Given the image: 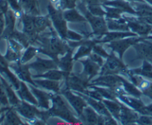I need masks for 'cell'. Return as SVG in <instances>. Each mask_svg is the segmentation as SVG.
I'll list each match as a JSON object with an SVG mask.
<instances>
[{"label": "cell", "mask_w": 152, "mask_h": 125, "mask_svg": "<svg viewBox=\"0 0 152 125\" xmlns=\"http://www.w3.org/2000/svg\"><path fill=\"white\" fill-rule=\"evenodd\" d=\"M84 1L88 5H94V4H99L100 0H84Z\"/></svg>", "instance_id": "11a10c76"}, {"label": "cell", "mask_w": 152, "mask_h": 125, "mask_svg": "<svg viewBox=\"0 0 152 125\" xmlns=\"http://www.w3.org/2000/svg\"><path fill=\"white\" fill-rule=\"evenodd\" d=\"M80 117H83L85 122L89 124H105V118H101L95 113L94 108L90 107H86L83 110V114Z\"/></svg>", "instance_id": "ac0fdd59"}, {"label": "cell", "mask_w": 152, "mask_h": 125, "mask_svg": "<svg viewBox=\"0 0 152 125\" xmlns=\"http://www.w3.org/2000/svg\"><path fill=\"white\" fill-rule=\"evenodd\" d=\"M11 38L19 41L22 45H23L24 47H28L31 43L29 38L23 32H19L18 31H14V32L12 34Z\"/></svg>", "instance_id": "ab89813d"}, {"label": "cell", "mask_w": 152, "mask_h": 125, "mask_svg": "<svg viewBox=\"0 0 152 125\" xmlns=\"http://www.w3.org/2000/svg\"><path fill=\"white\" fill-rule=\"evenodd\" d=\"M34 21L37 33H40L45 31L50 25L48 18L45 17V16H34Z\"/></svg>", "instance_id": "8d00e7d4"}, {"label": "cell", "mask_w": 152, "mask_h": 125, "mask_svg": "<svg viewBox=\"0 0 152 125\" xmlns=\"http://www.w3.org/2000/svg\"><path fill=\"white\" fill-rule=\"evenodd\" d=\"M59 1H60V0H50V1H51V3L53 4V5L56 4L57 2H59Z\"/></svg>", "instance_id": "6f0895ef"}, {"label": "cell", "mask_w": 152, "mask_h": 125, "mask_svg": "<svg viewBox=\"0 0 152 125\" xmlns=\"http://www.w3.org/2000/svg\"><path fill=\"white\" fill-rule=\"evenodd\" d=\"M10 107L9 106H1L0 107V115H1L2 113H5L7 110L9 109Z\"/></svg>", "instance_id": "9f6ffc18"}, {"label": "cell", "mask_w": 152, "mask_h": 125, "mask_svg": "<svg viewBox=\"0 0 152 125\" xmlns=\"http://www.w3.org/2000/svg\"><path fill=\"white\" fill-rule=\"evenodd\" d=\"M0 79H1V82H2L3 86H4V90H5L7 99H8L9 105L11 107H13V108L17 106V105L20 103L21 101L19 100V98L17 97V96H16V93H15L14 90L12 88L13 87L11 86V84H9L8 81H7V79H6L4 76H2L1 74H0Z\"/></svg>", "instance_id": "d6986e66"}, {"label": "cell", "mask_w": 152, "mask_h": 125, "mask_svg": "<svg viewBox=\"0 0 152 125\" xmlns=\"http://www.w3.org/2000/svg\"><path fill=\"white\" fill-rule=\"evenodd\" d=\"M38 50L34 47H28L25 53H23L20 59V62L22 64H25L33 59L37 55Z\"/></svg>", "instance_id": "60d3db41"}, {"label": "cell", "mask_w": 152, "mask_h": 125, "mask_svg": "<svg viewBox=\"0 0 152 125\" xmlns=\"http://www.w3.org/2000/svg\"><path fill=\"white\" fill-rule=\"evenodd\" d=\"M42 41L44 44V47L41 51L45 53V54L50 56L57 63L59 62L57 60L58 55H63L69 50L65 43L56 36H52L50 38L43 39Z\"/></svg>", "instance_id": "7a4b0ae2"}, {"label": "cell", "mask_w": 152, "mask_h": 125, "mask_svg": "<svg viewBox=\"0 0 152 125\" xmlns=\"http://www.w3.org/2000/svg\"><path fill=\"white\" fill-rule=\"evenodd\" d=\"M3 124H23L22 121L18 116L17 112L13 107H10L9 109L4 113Z\"/></svg>", "instance_id": "f1b7e54d"}, {"label": "cell", "mask_w": 152, "mask_h": 125, "mask_svg": "<svg viewBox=\"0 0 152 125\" xmlns=\"http://www.w3.org/2000/svg\"><path fill=\"white\" fill-rule=\"evenodd\" d=\"M137 123L140 124H152V116L148 115H142L139 117Z\"/></svg>", "instance_id": "c3c4849f"}, {"label": "cell", "mask_w": 152, "mask_h": 125, "mask_svg": "<svg viewBox=\"0 0 152 125\" xmlns=\"http://www.w3.org/2000/svg\"><path fill=\"white\" fill-rule=\"evenodd\" d=\"M138 118H139V116H138L137 113L130 110L127 107L121 105L120 121H121L122 124H132V123H135L137 121Z\"/></svg>", "instance_id": "ffe728a7"}, {"label": "cell", "mask_w": 152, "mask_h": 125, "mask_svg": "<svg viewBox=\"0 0 152 125\" xmlns=\"http://www.w3.org/2000/svg\"><path fill=\"white\" fill-rule=\"evenodd\" d=\"M0 74L2 76L9 81L13 88L17 90L20 87L21 81L19 80V78L16 76L14 73L10 70V68L9 67H5V68H0Z\"/></svg>", "instance_id": "484cf974"}, {"label": "cell", "mask_w": 152, "mask_h": 125, "mask_svg": "<svg viewBox=\"0 0 152 125\" xmlns=\"http://www.w3.org/2000/svg\"><path fill=\"white\" fill-rule=\"evenodd\" d=\"M82 63L84 65V74L86 77L88 78V79L93 78L94 76L98 73V72L100 70V66L96 62L92 61L91 59H86V60L81 61Z\"/></svg>", "instance_id": "d4e9b609"}, {"label": "cell", "mask_w": 152, "mask_h": 125, "mask_svg": "<svg viewBox=\"0 0 152 125\" xmlns=\"http://www.w3.org/2000/svg\"><path fill=\"white\" fill-rule=\"evenodd\" d=\"M150 33H151V34H152V30H151V32H150Z\"/></svg>", "instance_id": "be15d7a7"}, {"label": "cell", "mask_w": 152, "mask_h": 125, "mask_svg": "<svg viewBox=\"0 0 152 125\" xmlns=\"http://www.w3.org/2000/svg\"><path fill=\"white\" fill-rule=\"evenodd\" d=\"M9 68L13 71L16 76L19 78V79H21L25 82L30 83L31 84H35L31 78V73L29 70L30 68L28 65L21 63L20 61H18V62H11L9 64Z\"/></svg>", "instance_id": "52a82bcc"}, {"label": "cell", "mask_w": 152, "mask_h": 125, "mask_svg": "<svg viewBox=\"0 0 152 125\" xmlns=\"http://www.w3.org/2000/svg\"><path fill=\"white\" fill-rule=\"evenodd\" d=\"M88 9L89 12L91 13H92L93 15L96 16H103L105 15H106V12L104 11L102 8L100 7V6L99 4H94V5H88Z\"/></svg>", "instance_id": "f6af8a7d"}, {"label": "cell", "mask_w": 152, "mask_h": 125, "mask_svg": "<svg viewBox=\"0 0 152 125\" xmlns=\"http://www.w3.org/2000/svg\"><path fill=\"white\" fill-rule=\"evenodd\" d=\"M67 74L65 72L60 70H58L56 69H52L50 70L47 71L45 73L41 74V75H36L34 76L35 78H38V77H42V78H47V79L54 80V81H59V80L62 79L64 77H66Z\"/></svg>", "instance_id": "d6a6232c"}, {"label": "cell", "mask_w": 152, "mask_h": 125, "mask_svg": "<svg viewBox=\"0 0 152 125\" xmlns=\"http://www.w3.org/2000/svg\"><path fill=\"white\" fill-rule=\"evenodd\" d=\"M128 20V25L129 28L133 31L134 33L138 34L140 36H147L150 33L152 30L151 25H148L146 22H143L141 19H135V20H130L129 19H126Z\"/></svg>", "instance_id": "9a60e30c"}, {"label": "cell", "mask_w": 152, "mask_h": 125, "mask_svg": "<svg viewBox=\"0 0 152 125\" xmlns=\"http://www.w3.org/2000/svg\"><path fill=\"white\" fill-rule=\"evenodd\" d=\"M134 48L140 57L152 63V43L147 41L137 42L134 44Z\"/></svg>", "instance_id": "e0dca14e"}, {"label": "cell", "mask_w": 152, "mask_h": 125, "mask_svg": "<svg viewBox=\"0 0 152 125\" xmlns=\"http://www.w3.org/2000/svg\"><path fill=\"white\" fill-rule=\"evenodd\" d=\"M31 92L34 93V96L37 98V100L38 102V106L40 108L49 109V101L51 99V96L49 93H45L44 91L36 89L35 87H31Z\"/></svg>", "instance_id": "603a6c76"}, {"label": "cell", "mask_w": 152, "mask_h": 125, "mask_svg": "<svg viewBox=\"0 0 152 125\" xmlns=\"http://www.w3.org/2000/svg\"><path fill=\"white\" fill-rule=\"evenodd\" d=\"M28 66H29L30 69L35 70L38 75H41L50 70L56 69L58 68L57 64L54 60L43 59H39V58H38L34 63L31 64Z\"/></svg>", "instance_id": "30bf717a"}, {"label": "cell", "mask_w": 152, "mask_h": 125, "mask_svg": "<svg viewBox=\"0 0 152 125\" xmlns=\"http://www.w3.org/2000/svg\"><path fill=\"white\" fill-rule=\"evenodd\" d=\"M142 39H138V38H131L125 40H115V41H112L111 42L110 46L111 47L112 50L114 52L117 53L120 56V58L123 57V55L124 53V52L129 48L130 46L134 45L136 43H137L138 41H142Z\"/></svg>", "instance_id": "4fadbf2b"}, {"label": "cell", "mask_w": 152, "mask_h": 125, "mask_svg": "<svg viewBox=\"0 0 152 125\" xmlns=\"http://www.w3.org/2000/svg\"><path fill=\"white\" fill-rule=\"evenodd\" d=\"M92 84L94 85L105 86L111 89L123 85L122 77L116 75H102L96 79L92 81Z\"/></svg>", "instance_id": "8fae6325"}, {"label": "cell", "mask_w": 152, "mask_h": 125, "mask_svg": "<svg viewBox=\"0 0 152 125\" xmlns=\"http://www.w3.org/2000/svg\"><path fill=\"white\" fill-rule=\"evenodd\" d=\"M81 96V95H80ZM83 99L86 101H87L88 103L92 107V108L95 110L98 113L100 116L104 117H111V115L109 113V111L108 110V109L106 108L105 105H104L103 102H100L96 101V99H93L91 97H88L86 96H81Z\"/></svg>", "instance_id": "44dd1931"}, {"label": "cell", "mask_w": 152, "mask_h": 125, "mask_svg": "<svg viewBox=\"0 0 152 125\" xmlns=\"http://www.w3.org/2000/svg\"><path fill=\"white\" fill-rule=\"evenodd\" d=\"M86 14V18L89 22L90 25H91L92 29L94 30V33L96 35H103L106 33L108 26L105 19L102 16H96L91 13L90 12H84Z\"/></svg>", "instance_id": "ba28073f"}, {"label": "cell", "mask_w": 152, "mask_h": 125, "mask_svg": "<svg viewBox=\"0 0 152 125\" xmlns=\"http://www.w3.org/2000/svg\"><path fill=\"white\" fill-rule=\"evenodd\" d=\"M66 38H68V39L74 40V41H80V40H82V39H83V36H80V34L77 33L76 32H74V31H68Z\"/></svg>", "instance_id": "f907efd6"}, {"label": "cell", "mask_w": 152, "mask_h": 125, "mask_svg": "<svg viewBox=\"0 0 152 125\" xmlns=\"http://www.w3.org/2000/svg\"><path fill=\"white\" fill-rule=\"evenodd\" d=\"M62 94L65 96V99L68 101L72 108L75 110L76 112L77 113V115L79 116H81L84 109L87 107V103L86 102V100L80 95L75 96L74 93H72L68 90H64L62 91Z\"/></svg>", "instance_id": "9c48e42d"}, {"label": "cell", "mask_w": 152, "mask_h": 125, "mask_svg": "<svg viewBox=\"0 0 152 125\" xmlns=\"http://www.w3.org/2000/svg\"><path fill=\"white\" fill-rule=\"evenodd\" d=\"M21 56H21V53H16L14 50L10 49L9 47H7L4 57L5 58V59L9 63H11V62H18V61H20Z\"/></svg>", "instance_id": "b9f144b4"}, {"label": "cell", "mask_w": 152, "mask_h": 125, "mask_svg": "<svg viewBox=\"0 0 152 125\" xmlns=\"http://www.w3.org/2000/svg\"><path fill=\"white\" fill-rule=\"evenodd\" d=\"M145 1H148V2L149 3V4H151V5H152V0H145Z\"/></svg>", "instance_id": "680465c9"}, {"label": "cell", "mask_w": 152, "mask_h": 125, "mask_svg": "<svg viewBox=\"0 0 152 125\" xmlns=\"http://www.w3.org/2000/svg\"><path fill=\"white\" fill-rule=\"evenodd\" d=\"M133 1H141V0H133Z\"/></svg>", "instance_id": "94428289"}, {"label": "cell", "mask_w": 152, "mask_h": 125, "mask_svg": "<svg viewBox=\"0 0 152 125\" xmlns=\"http://www.w3.org/2000/svg\"><path fill=\"white\" fill-rule=\"evenodd\" d=\"M93 50L94 51V53H97L98 55L101 56L102 57L108 58V56H109L108 53H107V52L104 50L103 47H101L99 44H94V45L93 46Z\"/></svg>", "instance_id": "7dc6e473"}, {"label": "cell", "mask_w": 152, "mask_h": 125, "mask_svg": "<svg viewBox=\"0 0 152 125\" xmlns=\"http://www.w3.org/2000/svg\"><path fill=\"white\" fill-rule=\"evenodd\" d=\"M1 106H2V105H1V102H0V107H1Z\"/></svg>", "instance_id": "6125c7cd"}, {"label": "cell", "mask_w": 152, "mask_h": 125, "mask_svg": "<svg viewBox=\"0 0 152 125\" xmlns=\"http://www.w3.org/2000/svg\"><path fill=\"white\" fill-rule=\"evenodd\" d=\"M118 98L120 99V101L126 103V105H129V107L132 108L133 109L137 110L138 112H140L145 107L143 103L140 100H139V99H137L136 98L129 97V96H126V95L119 96Z\"/></svg>", "instance_id": "1f68e13d"}, {"label": "cell", "mask_w": 152, "mask_h": 125, "mask_svg": "<svg viewBox=\"0 0 152 125\" xmlns=\"http://www.w3.org/2000/svg\"><path fill=\"white\" fill-rule=\"evenodd\" d=\"M102 102H103L104 105H105V107H106V108L108 109V110L109 111L111 115L113 116L116 119L120 120L121 105H119V103H117L116 101L109 100V99L102 100Z\"/></svg>", "instance_id": "f546056e"}, {"label": "cell", "mask_w": 152, "mask_h": 125, "mask_svg": "<svg viewBox=\"0 0 152 125\" xmlns=\"http://www.w3.org/2000/svg\"><path fill=\"white\" fill-rule=\"evenodd\" d=\"M4 28H5V19H4V15L0 13V36L2 35L4 32Z\"/></svg>", "instance_id": "db71d44e"}, {"label": "cell", "mask_w": 152, "mask_h": 125, "mask_svg": "<svg viewBox=\"0 0 152 125\" xmlns=\"http://www.w3.org/2000/svg\"><path fill=\"white\" fill-rule=\"evenodd\" d=\"M133 7H134L135 14L138 15L141 18L151 17L152 16V7L145 3L136 2L133 3Z\"/></svg>", "instance_id": "83f0119b"}, {"label": "cell", "mask_w": 152, "mask_h": 125, "mask_svg": "<svg viewBox=\"0 0 152 125\" xmlns=\"http://www.w3.org/2000/svg\"><path fill=\"white\" fill-rule=\"evenodd\" d=\"M64 19L71 22H86V19L74 9H69L63 13Z\"/></svg>", "instance_id": "836d02e7"}, {"label": "cell", "mask_w": 152, "mask_h": 125, "mask_svg": "<svg viewBox=\"0 0 152 125\" xmlns=\"http://www.w3.org/2000/svg\"><path fill=\"white\" fill-rule=\"evenodd\" d=\"M9 9V4L5 0H0V13L5 14Z\"/></svg>", "instance_id": "f5cc1de1"}, {"label": "cell", "mask_w": 152, "mask_h": 125, "mask_svg": "<svg viewBox=\"0 0 152 125\" xmlns=\"http://www.w3.org/2000/svg\"><path fill=\"white\" fill-rule=\"evenodd\" d=\"M132 80L134 84L137 86L140 90L142 93L145 96L152 99V82L142 78L141 76L134 75L132 76Z\"/></svg>", "instance_id": "2e32d148"}, {"label": "cell", "mask_w": 152, "mask_h": 125, "mask_svg": "<svg viewBox=\"0 0 152 125\" xmlns=\"http://www.w3.org/2000/svg\"><path fill=\"white\" fill-rule=\"evenodd\" d=\"M73 59H72V53L71 50H68L66 53L65 56L62 59L58 62V67L60 68V70L63 72H65L67 75L71 73L73 67Z\"/></svg>", "instance_id": "4316f807"}, {"label": "cell", "mask_w": 152, "mask_h": 125, "mask_svg": "<svg viewBox=\"0 0 152 125\" xmlns=\"http://www.w3.org/2000/svg\"><path fill=\"white\" fill-rule=\"evenodd\" d=\"M5 19V28L2 35L0 36V39H9L11 38V36L15 31V25H16V16L14 11L11 8H9L7 13L4 14Z\"/></svg>", "instance_id": "7c38bea8"}, {"label": "cell", "mask_w": 152, "mask_h": 125, "mask_svg": "<svg viewBox=\"0 0 152 125\" xmlns=\"http://www.w3.org/2000/svg\"><path fill=\"white\" fill-rule=\"evenodd\" d=\"M129 36H135V33H121V32H114V33H105V37L101 41H112L115 40L121 39L124 37Z\"/></svg>", "instance_id": "f35d334b"}, {"label": "cell", "mask_w": 152, "mask_h": 125, "mask_svg": "<svg viewBox=\"0 0 152 125\" xmlns=\"http://www.w3.org/2000/svg\"><path fill=\"white\" fill-rule=\"evenodd\" d=\"M0 102L2 105V106H9L10 105L1 79H0Z\"/></svg>", "instance_id": "bcb514c9"}, {"label": "cell", "mask_w": 152, "mask_h": 125, "mask_svg": "<svg viewBox=\"0 0 152 125\" xmlns=\"http://www.w3.org/2000/svg\"><path fill=\"white\" fill-rule=\"evenodd\" d=\"M48 10L55 28L57 30L59 36L62 39H65L68 29H67L66 22H65V19H64L63 14L60 13V10H57L50 5L48 6Z\"/></svg>", "instance_id": "8992f818"}, {"label": "cell", "mask_w": 152, "mask_h": 125, "mask_svg": "<svg viewBox=\"0 0 152 125\" xmlns=\"http://www.w3.org/2000/svg\"><path fill=\"white\" fill-rule=\"evenodd\" d=\"M16 93L22 100L31 103L34 105H38V102L34 95L30 92L28 86L23 81L20 83V87L16 90Z\"/></svg>", "instance_id": "cb8c5ba5"}, {"label": "cell", "mask_w": 152, "mask_h": 125, "mask_svg": "<svg viewBox=\"0 0 152 125\" xmlns=\"http://www.w3.org/2000/svg\"><path fill=\"white\" fill-rule=\"evenodd\" d=\"M13 108L22 116L29 120L34 119V118H36V117H39V118H42V119L47 118L49 117L48 112H40L35 107L31 105L28 102H25V101L21 102L17 106L14 107Z\"/></svg>", "instance_id": "3957f363"}, {"label": "cell", "mask_w": 152, "mask_h": 125, "mask_svg": "<svg viewBox=\"0 0 152 125\" xmlns=\"http://www.w3.org/2000/svg\"><path fill=\"white\" fill-rule=\"evenodd\" d=\"M66 85L69 89L84 93L88 87V78L86 76H79L71 73L66 76Z\"/></svg>", "instance_id": "5b68a950"}, {"label": "cell", "mask_w": 152, "mask_h": 125, "mask_svg": "<svg viewBox=\"0 0 152 125\" xmlns=\"http://www.w3.org/2000/svg\"><path fill=\"white\" fill-rule=\"evenodd\" d=\"M21 19H22V26H23V28H22L23 33L29 38L31 43L32 41L36 40V36L37 33L35 25H34V17H32L31 15L24 13Z\"/></svg>", "instance_id": "5bb4252c"}, {"label": "cell", "mask_w": 152, "mask_h": 125, "mask_svg": "<svg viewBox=\"0 0 152 125\" xmlns=\"http://www.w3.org/2000/svg\"><path fill=\"white\" fill-rule=\"evenodd\" d=\"M106 9V16L109 19H120V14L122 13V10L120 9L112 8V7H105Z\"/></svg>", "instance_id": "ee69618b"}, {"label": "cell", "mask_w": 152, "mask_h": 125, "mask_svg": "<svg viewBox=\"0 0 152 125\" xmlns=\"http://www.w3.org/2000/svg\"><path fill=\"white\" fill-rule=\"evenodd\" d=\"M7 44H8L7 47H9L10 49L14 50L16 53H21V52H22V50L24 48L23 45H22L19 41H17L16 40L13 39L12 38L7 39Z\"/></svg>", "instance_id": "7bdbcfd3"}, {"label": "cell", "mask_w": 152, "mask_h": 125, "mask_svg": "<svg viewBox=\"0 0 152 125\" xmlns=\"http://www.w3.org/2000/svg\"><path fill=\"white\" fill-rule=\"evenodd\" d=\"M94 42L91 41L82 42V45L80 46L78 51L76 53L75 56H74V59L77 60V59H80V58L83 57V56H86V55H90L91 51L92 48H93V46L94 45Z\"/></svg>", "instance_id": "e575fe53"}, {"label": "cell", "mask_w": 152, "mask_h": 125, "mask_svg": "<svg viewBox=\"0 0 152 125\" xmlns=\"http://www.w3.org/2000/svg\"><path fill=\"white\" fill-rule=\"evenodd\" d=\"M147 39H152V36H147Z\"/></svg>", "instance_id": "91938a15"}, {"label": "cell", "mask_w": 152, "mask_h": 125, "mask_svg": "<svg viewBox=\"0 0 152 125\" xmlns=\"http://www.w3.org/2000/svg\"><path fill=\"white\" fill-rule=\"evenodd\" d=\"M122 82H123V87H124L125 91L127 93H129V94L137 98L140 97L141 95L142 94L140 90L138 87H137L135 84H132L131 83L128 82L126 80L123 79V78H122Z\"/></svg>", "instance_id": "74e56055"}, {"label": "cell", "mask_w": 152, "mask_h": 125, "mask_svg": "<svg viewBox=\"0 0 152 125\" xmlns=\"http://www.w3.org/2000/svg\"><path fill=\"white\" fill-rule=\"evenodd\" d=\"M126 72H127L126 66L118 58L112 54L107 58L106 62L101 70V75H116Z\"/></svg>", "instance_id": "277c9868"}, {"label": "cell", "mask_w": 152, "mask_h": 125, "mask_svg": "<svg viewBox=\"0 0 152 125\" xmlns=\"http://www.w3.org/2000/svg\"><path fill=\"white\" fill-rule=\"evenodd\" d=\"M34 83L42 88L47 89L48 90H52L55 93H58L59 91V85L58 81L50 79H41L34 80Z\"/></svg>", "instance_id": "4dcf8cb0"}, {"label": "cell", "mask_w": 152, "mask_h": 125, "mask_svg": "<svg viewBox=\"0 0 152 125\" xmlns=\"http://www.w3.org/2000/svg\"><path fill=\"white\" fill-rule=\"evenodd\" d=\"M90 59H91L92 61H94V62H96V64L99 65V66H102L103 65V60L102 59V56L98 55L97 53H90Z\"/></svg>", "instance_id": "816d5d0a"}, {"label": "cell", "mask_w": 152, "mask_h": 125, "mask_svg": "<svg viewBox=\"0 0 152 125\" xmlns=\"http://www.w3.org/2000/svg\"><path fill=\"white\" fill-rule=\"evenodd\" d=\"M108 28L114 31H128L129 25L125 22L124 20L119 19V20H114V19H108L106 22Z\"/></svg>", "instance_id": "d590c367"}, {"label": "cell", "mask_w": 152, "mask_h": 125, "mask_svg": "<svg viewBox=\"0 0 152 125\" xmlns=\"http://www.w3.org/2000/svg\"><path fill=\"white\" fill-rule=\"evenodd\" d=\"M51 100L53 102V106L48 112L49 116H54L59 117L69 123L77 122L69 107L66 105L64 99L59 95L51 96Z\"/></svg>", "instance_id": "6da1fadb"}, {"label": "cell", "mask_w": 152, "mask_h": 125, "mask_svg": "<svg viewBox=\"0 0 152 125\" xmlns=\"http://www.w3.org/2000/svg\"><path fill=\"white\" fill-rule=\"evenodd\" d=\"M19 3L22 10L26 14L34 16L39 14L37 0H19Z\"/></svg>", "instance_id": "7402d4cb"}, {"label": "cell", "mask_w": 152, "mask_h": 125, "mask_svg": "<svg viewBox=\"0 0 152 125\" xmlns=\"http://www.w3.org/2000/svg\"><path fill=\"white\" fill-rule=\"evenodd\" d=\"M5 1H7L10 8H11L14 12L22 11V9H21L20 5H19V1H18L17 0H5Z\"/></svg>", "instance_id": "681fc988"}]
</instances>
